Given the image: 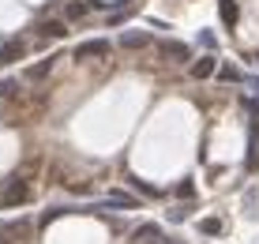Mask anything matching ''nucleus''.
Listing matches in <instances>:
<instances>
[{
  "label": "nucleus",
  "mask_w": 259,
  "mask_h": 244,
  "mask_svg": "<svg viewBox=\"0 0 259 244\" xmlns=\"http://www.w3.org/2000/svg\"><path fill=\"white\" fill-rule=\"evenodd\" d=\"M102 57H109V42L105 38H91V42L75 45V60H102Z\"/></svg>",
  "instance_id": "1"
},
{
  "label": "nucleus",
  "mask_w": 259,
  "mask_h": 244,
  "mask_svg": "<svg viewBox=\"0 0 259 244\" xmlns=\"http://www.w3.org/2000/svg\"><path fill=\"white\" fill-rule=\"evenodd\" d=\"M30 199V188L23 184V180H12L8 184V192H4V199H0V207H19V203H26Z\"/></svg>",
  "instance_id": "2"
},
{
  "label": "nucleus",
  "mask_w": 259,
  "mask_h": 244,
  "mask_svg": "<svg viewBox=\"0 0 259 244\" xmlns=\"http://www.w3.org/2000/svg\"><path fill=\"white\" fill-rule=\"evenodd\" d=\"M162 57L173 64H184V60H192V49L184 42H162Z\"/></svg>",
  "instance_id": "3"
},
{
  "label": "nucleus",
  "mask_w": 259,
  "mask_h": 244,
  "mask_svg": "<svg viewBox=\"0 0 259 244\" xmlns=\"http://www.w3.org/2000/svg\"><path fill=\"white\" fill-rule=\"evenodd\" d=\"M214 68H218V60H214V57H199V60H192V64H188V71L195 79H210Z\"/></svg>",
  "instance_id": "4"
},
{
  "label": "nucleus",
  "mask_w": 259,
  "mask_h": 244,
  "mask_svg": "<svg viewBox=\"0 0 259 244\" xmlns=\"http://www.w3.org/2000/svg\"><path fill=\"white\" fill-rule=\"evenodd\" d=\"M218 15H222V23H226L229 30H233V26H237V19H240V8H237V0H222V4H218Z\"/></svg>",
  "instance_id": "5"
},
{
  "label": "nucleus",
  "mask_w": 259,
  "mask_h": 244,
  "mask_svg": "<svg viewBox=\"0 0 259 244\" xmlns=\"http://www.w3.org/2000/svg\"><path fill=\"white\" fill-rule=\"evenodd\" d=\"M38 30L46 34V38H64V34H68V23H64V19H46V23H38Z\"/></svg>",
  "instance_id": "6"
},
{
  "label": "nucleus",
  "mask_w": 259,
  "mask_h": 244,
  "mask_svg": "<svg viewBox=\"0 0 259 244\" xmlns=\"http://www.w3.org/2000/svg\"><path fill=\"white\" fill-rule=\"evenodd\" d=\"M120 45H128V49H143V45H150V34L147 30H128L120 38Z\"/></svg>",
  "instance_id": "7"
},
{
  "label": "nucleus",
  "mask_w": 259,
  "mask_h": 244,
  "mask_svg": "<svg viewBox=\"0 0 259 244\" xmlns=\"http://www.w3.org/2000/svg\"><path fill=\"white\" fill-rule=\"evenodd\" d=\"M136 240H139V244H158V240H162V229H158V225H139V229H136Z\"/></svg>",
  "instance_id": "8"
},
{
  "label": "nucleus",
  "mask_w": 259,
  "mask_h": 244,
  "mask_svg": "<svg viewBox=\"0 0 259 244\" xmlns=\"http://www.w3.org/2000/svg\"><path fill=\"white\" fill-rule=\"evenodd\" d=\"M49 71H53V57L41 60V64H34V68H26V79H30V83H38V79H46Z\"/></svg>",
  "instance_id": "9"
},
{
  "label": "nucleus",
  "mask_w": 259,
  "mask_h": 244,
  "mask_svg": "<svg viewBox=\"0 0 259 244\" xmlns=\"http://www.w3.org/2000/svg\"><path fill=\"white\" fill-rule=\"evenodd\" d=\"M105 207H136V199L124 195V192H109V195H105Z\"/></svg>",
  "instance_id": "10"
},
{
  "label": "nucleus",
  "mask_w": 259,
  "mask_h": 244,
  "mask_svg": "<svg viewBox=\"0 0 259 244\" xmlns=\"http://www.w3.org/2000/svg\"><path fill=\"white\" fill-rule=\"evenodd\" d=\"M259 169V139L252 135V143H248V173H255Z\"/></svg>",
  "instance_id": "11"
},
{
  "label": "nucleus",
  "mask_w": 259,
  "mask_h": 244,
  "mask_svg": "<svg viewBox=\"0 0 259 244\" xmlns=\"http://www.w3.org/2000/svg\"><path fill=\"white\" fill-rule=\"evenodd\" d=\"M199 233H207V237H218V233H222V222H218V218H203V222H199Z\"/></svg>",
  "instance_id": "12"
},
{
  "label": "nucleus",
  "mask_w": 259,
  "mask_h": 244,
  "mask_svg": "<svg viewBox=\"0 0 259 244\" xmlns=\"http://www.w3.org/2000/svg\"><path fill=\"white\" fill-rule=\"evenodd\" d=\"M87 12H91V4H79V0H75V4H68V19H83Z\"/></svg>",
  "instance_id": "13"
},
{
  "label": "nucleus",
  "mask_w": 259,
  "mask_h": 244,
  "mask_svg": "<svg viewBox=\"0 0 259 244\" xmlns=\"http://www.w3.org/2000/svg\"><path fill=\"white\" fill-rule=\"evenodd\" d=\"M214 71H218V75L226 79V83H240V79H244V75H240L237 68H214Z\"/></svg>",
  "instance_id": "14"
},
{
  "label": "nucleus",
  "mask_w": 259,
  "mask_h": 244,
  "mask_svg": "<svg viewBox=\"0 0 259 244\" xmlns=\"http://www.w3.org/2000/svg\"><path fill=\"white\" fill-rule=\"evenodd\" d=\"M60 214H68V207H49V211L41 214V225H49L53 218H60Z\"/></svg>",
  "instance_id": "15"
},
{
  "label": "nucleus",
  "mask_w": 259,
  "mask_h": 244,
  "mask_svg": "<svg viewBox=\"0 0 259 244\" xmlns=\"http://www.w3.org/2000/svg\"><path fill=\"white\" fill-rule=\"evenodd\" d=\"M195 192V184H192V180H184V184L181 188H177V195H184V199H188V195Z\"/></svg>",
  "instance_id": "16"
},
{
  "label": "nucleus",
  "mask_w": 259,
  "mask_h": 244,
  "mask_svg": "<svg viewBox=\"0 0 259 244\" xmlns=\"http://www.w3.org/2000/svg\"><path fill=\"white\" fill-rule=\"evenodd\" d=\"M132 184H136L143 195H158V188H150V184H139V180H132Z\"/></svg>",
  "instance_id": "17"
},
{
  "label": "nucleus",
  "mask_w": 259,
  "mask_h": 244,
  "mask_svg": "<svg viewBox=\"0 0 259 244\" xmlns=\"http://www.w3.org/2000/svg\"><path fill=\"white\" fill-rule=\"evenodd\" d=\"M0 244H12V240H8V229H4V225H0Z\"/></svg>",
  "instance_id": "18"
}]
</instances>
